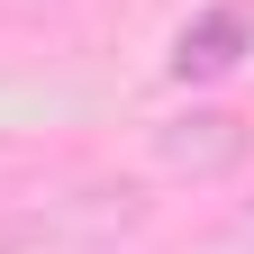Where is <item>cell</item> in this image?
<instances>
[{"label": "cell", "instance_id": "6da1fadb", "mask_svg": "<svg viewBox=\"0 0 254 254\" xmlns=\"http://www.w3.org/2000/svg\"><path fill=\"white\" fill-rule=\"evenodd\" d=\"M245 55H254V0H218V9H200V18L173 37L164 73H173V82H227Z\"/></svg>", "mask_w": 254, "mask_h": 254}, {"label": "cell", "instance_id": "7a4b0ae2", "mask_svg": "<svg viewBox=\"0 0 254 254\" xmlns=\"http://www.w3.org/2000/svg\"><path fill=\"white\" fill-rule=\"evenodd\" d=\"M154 154H164L173 173H227L236 154H245V127L227 109H200V118H173L164 136H154Z\"/></svg>", "mask_w": 254, "mask_h": 254}, {"label": "cell", "instance_id": "3957f363", "mask_svg": "<svg viewBox=\"0 0 254 254\" xmlns=\"http://www.w3.org/2000/svg\"><path fill=\"white\" fill-rule=\"evenodd\" d=\"M245 236H254V209H245Z\"/></svg>", "mask_w": 254, "mask_h": 254}]
</instances>
